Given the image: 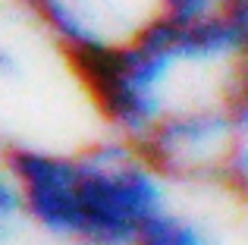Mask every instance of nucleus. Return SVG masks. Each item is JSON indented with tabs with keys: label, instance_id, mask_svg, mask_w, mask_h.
I'll return each instance as SVG.
<instances>
[{
	"label": "nucleus",
	"instance_id": "obj_3",
	"mask_svg": "<svg viewBox=\"0 0 248 245\" xmlns=\"http://www.w3.org/2000/svg\"><path fill=\"white\" fill-rule=\"evenodd\" d=\"M19 6L76 79L173 22L170 0H19Z\"/></svg>",
	"mask_w": 248,
	"mask_h": 245
},
{
	"label": "nucleus",
	"instance_id": "obj_5",
	"mask_svg": "<svg viewBox=\"0 0 248 245\" xmlns=\"http://www.w3.org/2000/svg\"><path fill=\"white\" fill-rule=\"evenodd\" d=\"M220 189L236 204L248 208V88L242 92L232 113V141H230V160H226L223 185Z\"/></svg>",
	"mask_w": 248,
	"mask_h": 245
},
{
	"label": "nucleus",
	"instance_id": "obj_2",
	"mask_svg": "<svg viewBox=\"0 0 248 245\" xmlns=\"http://www.w3.org/2000/svg\"><path fill=\"white\" fill-rule=\"evenodd\" d=\"M107 135L145 151L182 129L226 126L248 88V44L223 22H170L116 60L79 76Z\"/></svg>",
	"mask_w": 248,
	"mask_h": 245
},
{
	"label": "nucleus",
	"instance_id": "obj_1",
	"mask_svg": "<svg viewBox=\"0 0 248 245\" xmlns=\"http://www.w3.org/2000/svg\"><path fill=\"white\" fill-rule=\"evenodd\" d=\"M176 201V185L135 145L104 135L85 145L3 148L0 220L50 245H139Z\"/></svg>",
	"mask_w": 248,
	"mask_h": 245
},
{
	"label": "nucleus",
	"instance_id": "obj_4",
	"mask_svg": "<svg viewBox=\"0 0 248 245\" xmlns=\"http://www.w3.org/2000/svg\"><path fill=\"white\" fill-rule=\"evenodd\" d=\"M139 245H226V239L211 217L173 201L148 227Z\"/></svg>",
	"mask_w": 248,
	"mask_h": 245
}]
</instances>
